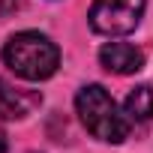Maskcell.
<instances>
[{
  "mask_svg": "<svg viewBox=\"0 0 153 153\" xmlns=\"http://www.w3.org/2000/svg\"><path fill=\"white\" fill-rule=\"evenodd\" d=\"M3 60H6V66L15 75H21V78L45 81L60 66V51H57V45L45 33L24 30V33L9 36V42L3 48Z\"/></svg>",
  "mask_w": 153,
  "mask_h": 153,
  "instance_id": "1",
  "label": "cell"
},
{
  "mask_svg": "<svg viewBox=\"0 0 153 153\" xmlns=\"http://www.w3.org/2000/svg\"><path fill=\"white\" fill-rule=\"evenodd\" d=\"M75 108H78V117L84 123V129L105 141V144H120L129 135V120L126 114L117 108V102L111 99V93L102 84H87L78 90L75 96Z\"/></svg>",
  "mask_w": 153,
  "mask_h": 153,
  "instance_id": "2",
  "label": "cell"
},
{
  "mask_svg": "<svg viewBox=\"0 0 153 153\" xmlns=\"http://www.w3.org/2000/svg\"><path fill=\"white\" fill-rule=\"evenodd\" d=\"M144 0H93L90 6V27L102 36H123L141 24Z\"/></svg>",
  "mask_w": 153,
  "mask_h": 153,
  "instance_id": "3",
  "label": "cell"
},
{
  "mask_svg": "<svg viewBox=\"0 0 153 153\" xmlns=\"http://www.w3.org/2000/svg\"><path fill=\"white\" fill-rule=\"evenodd\" d=\"M99 63L114 75H132L144 66V54H141V48H135L129 42H108L99 51Z\"/></svg>",
  "mask_w": 153,
  "mask_h": 153,
  "instance_id": "4",
  "label": "cell"
},
{
  "mask_svg": "<svg viewBox=\"0 0 153 153\" xmlns=\"http://www.w3.org/2000/svg\"><path fill=\"white\" fill-rule=\"evenodd\" d=\"M36 105H39V96H36V93L18 90V87H12L9 81L0 78V120H21V117H27Z\"/></svg>",
  "mask_w": 153,
  "mask_h": 153,
  "instance_id": "5",
  "label": "cell"
},
{
  "mask_svg": "<svg viewBox=\"0 0 153 153\" xmlns=\"http://www.w3.org/2000/svg\"><path fill=\"white\" fill-rule=\"evenodd\" d=\"M123 114H126L129 126H144V123H150V117H153V90H150L147 84L135 87V90L126 96Z\"/></svg>",
  "mask_w": 153,
  "mask_h": 153,
  "instance_id": "6",
  "label": "cell"
},
{
  "mask_svg": "<svg viewBox=\"0 0 153 153\" xmlns=\"http://www.w3.org/2000/svg\"><path fill=\"white\" fill-rule=\"evenodd\" d=\"M6 150H9V141H6V132L0 129V153H6Z\"/></svg>",
  "mask_w": 153,
  "mask_h": 153,
  "instance_id": "7",
  "label": "cell"
}]
</instances>
